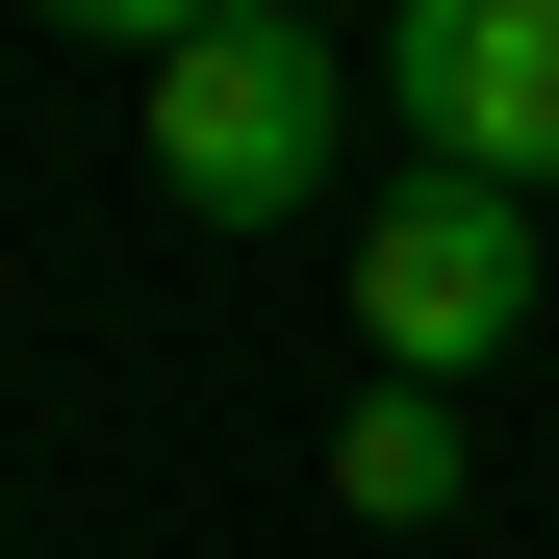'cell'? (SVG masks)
I'll return each mask as SVG.
<instances>
[{
	"label": "cell",
	"mask_w": 559,
	"mask_h": 559,
	"mask_svg": "<svg viewBox=\"0 0 559 559\" xmlns=\"http://www.w3.org/2000/svg\"><path fill=\"white\" fill-rule=\"evenodd\" d=\"M331 103H356V76H331L306 0H229V26L153 51V178H178L204 229H280V204L331 178Z\"/></svg>",
	"instance_id": "obj_1"
},
{
	"label": "cell",
	"mask_w": 559,
	"mask_h": 559,
	"mask_svg": "<svg viewBox=\"0 0 559 559\" xmlns=\"http://www.w3.org/2000/svg\"><path fill=\"white\" fill-rule=\"evenodd\" d=\"M356 331H382V382H484L534 331V204L509 178H407V204L356 229Z\"/></svg>",
	"instance_id": "obj_2"
},
{
	"label": "cell",
	"mask_w": 559,
	"mask_h": 559,
	"mask_svg": "<svg viewBox=\"0 0 559 559\" xmlns=\"http://www.w3.org/2000/svg\"><path fill=\"white\" fill-rule=\"evenodd\" d=\"M382 103L432 128V178H559V0H382Z\"/></svg>",
	"instance_id": "obj_3"
},
{
	"label": "cell",
	"mask_w": 559,
	"mask_h": 559,
	"mask_svg": "<svg viewBox=\"0 0 559 559\" xmlns=\"http://www.w3.org/2000/svg\"><path fill=\"white\" fill-rule=\"evenodd\" d=\"M457 484H484V457H457V382H382V407L331 432V509H382V534H432Z\"/></svg>",
	"instance_id": "obj_4"
},
{
	"label": "cell",
	"mask_w": 559,
	"mask_h": 559,
	"mask_svg": "<svg viewBox=\"0 0 559 559\" xmlns=\"http://www.w3.org/2000/svg\"><path fill=\"white\" fill-rule=\"evenodd\" d=\"M51 26H103V51H178V26H229V0H51Z\"/></svg>",
	"instance_id": "obj_5"
},
{
	"label": "cell",
	"mask_w": 559,
	"mask_h": 559,
	"mask_svg": "<svg viewBox=\"0 0 559 559\" xmlns=\"http://www.w3.org/2000/svg\"><path fill=\"white\" fill-rule=\"evenodd\" d=\"M306 26H331V0H306Z\"/></svg>",
	"instance_id": "obj_6"
}]
</instances>
